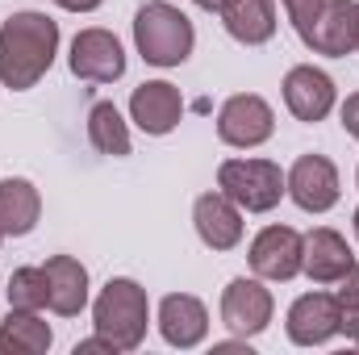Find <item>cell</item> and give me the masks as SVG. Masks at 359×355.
<instances>
[{
  "instance_id": "obj_7",
  "label": "cell",
  "mask_w": 359,
  "mask_h": 355,
  "mask_svg": "<svg viewBox=\"0 0 359 355\" xmlns=\"http://www.w3.org/2000/svg\"><path fill=\"white\" fill-rule=\"evenodd\" d=\"M72 76L88 84H113L126 76V51L109 29H80L72 42Z\"/></svg>"
},
{
  "instance_id": "obj_23",
  "label": "cell",
  "mask_w": 359,
  "mask_h": 355,
  "mask_svg": "<svg viewBox=\"0 0 359 355\" xmlns=\"http://www.w3.org/2000/svg\"><path fill=\"white\" fill-rule=\"evenodd\" d=\"M339 284H343L334 293V301H339V330L359 347V267H351Z\"/></svg>"
},
{
  "instance_id": "obj_26",
  "label": "cell",
  "mask_w": 359,
  "mask_h": 355,
  "mask_svg": "<svg viewBox=\"0 0 359 355\" xmlns=\"http://www.w3.org/2000/svg\"><path fill=\"white\" fill-rule=\"evenodd\" d=\"M92 351H109V355H117V347L104 339V335H96V339H84V343H76V355H92Z\"/></svg>"
},
{
  "instance_id": "obj_15",
  "label": "cell",
  "mask_w": 359,
  "mask_h": 355,
  "mask_svg": "<svg viewBox=\"0 0 359 355\" xmlns=\"http://www.w3.org/2000/svg\"><path fill=\"white\" fill-rule=\"evenodd\" d=\"M130 117L138 121L142 134H155L159 138V134H172L180 126L184 100H180V92L168 80H151V84L134 88V96H130Z\"/></svg>"
},
{
  "instance_id": "obj_1",
  "label": "cell",
  "mask_w": 359,
  "mask_h": 355,
  "mask_svg": "<svg viewBox=\"0 0 359 355\" xmlns=\"http://www.w3.org/2000/svg\"><path fill=\"white\" fill-rule=\"evenodd\" d=\"M55 51H59V25L46 13H29V8L13 13L0 25V80H4V88H34L50 72Z\"/></svg>"
},
{
  "instance_id": "obj_21",
  "label": "cell",
  "mask_w": 359,
  "mask_h": 355,
  "mask_svg": "<svg viewBox=\"0 0 359 355\" xmlns=\"http://www.w3.org/2000/svg\"><path fill=\"white\" fill-rule=\"evenodd\" d=\"M88 142L100 155H113V159L130 155V130H126L113 100H96L88 109Z\"/></svg>"
},
{
  "instance_id": "obj_22",
  "label": "cell",
  "mask_w": 359,
  "mask_h": 355,
  "mask_svg": "<svg viewBox=\"0 0 359 355\" xmlns=\"http://www.w3.org/2000/svg\"><path fill=\"white\" fill-rule=\"evenodd\" d=\"M8 305L13 309H46L50 305V288H46V267H17L8 276Z\"/></svg>"
},
{
  "instance_id": "obj_20",
  "label": "cell",
  "mask_w": 359,
  "mask_h": 355,
  "mask_svg": "<svg viewBox=\"0 0 359 355\" xmlns=\"http://www.w3.org/2000/svg\"><path fill=\"white\" fill-rule=\"evenodd\" d=\"M50 343H55L50 326L29 309H13L0 326V355H42Z\"/></svg>"
},
{
  "instance_id": "obj_5",
  "label": "cell",
  "mask_w": 359,
  "mask_h": 355,
  "mask_svg": "<svg viewBox=\"0 0 359 355\" xmlns=\"http://www.w3.org/2000/svg\"><path fill=\"white\" fill-rule=\"evenodd\" d=\"M301 42L318 55H351L359 42V0H322L313 21L305 25Z\"/></svg>"
},
{
  "instance_id": "obj_6",
  "label": "cell",
  "mask_w": 359,
  "mask_h": 355,
  "mask_svg": "<svg viewBox=\"0 0 359 355\" xmlns=\"http://www.w3.org/2000/svg\"><path fill=\"white\" fill-rule=\"evenodd\" d=\"M271 130H276V113H271L268 100L255 96V92H238V96H230V100L222 105V113H217V138H222L226 147H243V151H251V147L268 142Z\"/></svg>"
},
{
  "instance_id": "obj_3",
  "label": "cell",
  "mask_w": 359,
  "mask_h": 355,
  "mask_svg": "<svg viewBox=\"0 0 359 355\" xmlns=\"http://www.w3.org/2000/svg\"><path fill=\"white\" fill-rule=\"evenodd\" d=\"M134 42H138V55L155 67H180L188 55H192V21L180 13L176 4L168 0H147L134 17Z\"/></svg>"
},
{
  "instance_id": "obj_18",
  "label": "cell",
  "mask_w": 359,
  "mask_h": 355,
  "mask_svg": "<svg viewBox=\"0 0 359 355\" xmlns=\"http://www.w3.org/2000/svg\"><path fill=\"white\" fill-rule=\"evenodd\" d=\"M217 13H222L226 34L243 46H259L276 34V4L271 0H226Z\"/></svg>"
},
{
  "instance_id": "obj_2",
  "label": "cell",
  "mask_w": 359,
  "mask_h": 355,
  "mask_svg": "<svg viewBox=\"0 0 359 355\" xmlns=\"http://www.w3.org/2000/svg\"><path fill=\"white\" fill-rule=\"evenodd\" d=\"M147 318H151V305H147V288L130 276H113L96 305H92V322H96V335H104L117 351H134L142 347L147 339Z\"/></svg>"
},
{
  "instance_id": "obj_25",
  "label": "cell",
  "mask_w": 359,
  "mask_h": 355,
  "mask_svg": "<svg viewBox=\"0 0 359 355\" xmlns=\"http://www.w3.org/2000/svg\"><path fill=\"white\" fill-rule=\"evenodd\" d=\"M343 130L359 138V92H351V96H347V105H343Z\"/></svg>"
},
{
  "instance_id": "obj_33",
  "label": "cell",
  "mask_w": 359,
  "mask_h": 355,
  "mask_svg": "<svg viewBox=\"0 0 359 355\" xmlns=\"http://www.w3.org/2000/svg\"><path fill=\"white\" fill-rule=\"evenodd\" d=\"M355 180H359V172H355Z\"/></svg>"
},
{
  "instance_id": "obj_24",
  "label": "cell",
  "mask_w": 359,
  "mask_h": 355,
  "mask_svg": "<svg viewBox=\"0 0 359 355\" xmlns=\"http://www.w3.org/2000/svg\"><path fill=\"white\" fill-rule=\"evenodd\" d=\"M318 4H322V0H284V8H288V21H292V29H297V38H301V34H305V25L313 21Z\"/></svg>"
},
{
  "instance_id": "obj_30",
  "label": "cell",
  "mask_w": 359,
  "mask_h": 355,
  "mask_svg": "<svg viewBox=\"0 0 359 355\" xmlns=\"http://www.w3.org/2000/svg\"><path fill=\"white\" fill-rule=\"evenodd\" d=\"M351 226H355V239H359V209H355V222H351Z\"/></svg>"
},
{
  "instance_id": "obj_9",
  "label": "cell",
  "mask_w": 359,
  "mask_h": 355,
  "mask_svg": "<svg viewBox=\"0 0 359 355\" xmlns=\"http://www.w3.org/2000/svg\"><path fill=\"white\" fill-rule=\"evenodd\" d=\"M284 188L305 213H326L339 201V172L326 155H301L284 176Z\"/></svg>"
},
{
  "instance_id": "obj_10",
  "label": "cell",
  "mask_w": 359,
  "mask_h": 355,
  "mask_svg": "<svg viewBox=\"0 0 359 355\" xmlns=\"http://www.w3.org/2000/svg\"><path fill=\"white\" fill-rule=\"evenodd\" d=\"M301 251L305 239L292 226H268L251 243V272L264 280H292L301 272Z\"/></svg>"
},
{
  "instance_id": "obj_19",
  "label": "cell",
  "mask_w": 359,
  "mask_h": 355,
  "mask_svg": "<svg viewBox=\"0 0 359 355\" xmlns=\"http://www.w3.org/2000/svg\"><path fill=\"white\" fill-rule=\"evenodd\" d=\"M38 213H42V196L29 180L21 176H8L0 184V230L21 239L38 226Z\"/></svg>"
},
{
  "instance_id": "obj_31",
  "label": "cell",
  "mask_w": 359,
  "mask_h": 355,
  "mask_svg": "<svg viewBox=\"0 0 359 355\" xmlns=\"http://www.w3.org/2000/svg\"><path fill=\"white\" fill-rule=\"evenodd\" d=\"M0 239H4V230H0Z\"/></svg>"
},
{
  "instance_id": "obj_13",
  "label": "cell",
  "mask_w": 359,
  "mask_h": 355,
  "mask_svg": "<svg viewBox=\"0 0 359 355\" xmlns=\"http://www.w3.org/2000/svg\"><path fill=\"white\" fill-rule=\"evenodd\" d=\"M355 267V255L347 247V239L330 226H318L305 234V251H301V272L313 284H339L347 272Z\"/></svg>"
},
{
  "instance_id": "obj_32",
  "label": "cell",
  "mask_w": 359,
  "mask_h": 355,
  "mask_svg": "<svg viewBox=\"0 0 359 355\" xmlns=\"http://www.w3.org/2000/svg\"><path fill=\"white\" fill-rule=\"evenodd\" d=\"M355 51H359V42H355Z\"/></svg>"
},
{
  "instance_id": "obj_11",
  "label": "cell",
  "mask_w": 359,
  "mask_h": 355,
  "mask_svg": "<svg viewBox=\"0 0 359 355\" xmlns=\"http://www.w3.org/2000/svg\"><path fill=\"white\" fill-rule=\"evenodd\" d=\"M284 326L297 347H322L326 339L339 335V301L330 293H305L292 301Z\"/></svg>"
},
{
  "instance_id": "obj_12",
  "label": "cell",
  "mask_w": 359,
  "mask_h": 355,
  "mask_svg": "<svg viewBox=\"0 0 359 355\" xmlns=\"http://www.w3.org/2000/svg\"><path fill=\"white\" fill-rule=\"evenodd\" d=\"M284 105L297 121H322L334 109V80L322 67L301 63L284 76Z\"/></svg>"
},
{
  "instance_id": "obj_29",
  "label": "cell",
  "mask_w": 359,
  "mask_h": 355,
  "mask_svg": "<svg viewBox=\"0 0 359 355\" xmlns=\"http://www.w3.org/2000/svg\"><path fill=\"white\" fill-rule=\"evenodd\" d=\"M192 4H196V8H209V13H213V8H222L226 0H192Z\"/></svg>"
},
{
  "instance_id": "obj_16",
  "label": "cell",
  "mask_w": 359,
  "mask_h": 355,
  "mask_svg": "<svg viewBox=\"0 0 359 355\" xmlns=\"http://www.w3.org/2000/svg\"><path fill=\"white\" fill-rule=\"evenodd\" d=\"M159 335H163L172 347H180V351L196 347V343L209 335V314H205V305H201L196 297H188V293L163 297V301H159Z\"/></svg>"
},
{
  "instance_id": "obj_28",
  "label": "cell",
  "mask_w": 359,
  "mask_h": 355,
  "mask_svg": "<svg viewBox=\"0 0 359 355\" xmlns=\"http://www.w3.org/2000/svg\"><path fill=\"white\" fill-rule=\"evenodd\" d=\"M213 351L217 355H230V351H251L247 343H213Z\"/></svg>"
},
{
  "instance_id": "obj_14",
  "label": "cell",
  "mask_w": 359,
  "mask_h": 355,
  "mask_svg": "<svg viewBox=\"0 0 359 355\" xmlns=\"http://www.w3.org/2000/svg\"><path fill=\"white\" fill-rule=\"evenodd\" d=\"M192 222L205 247L213 251H230L243 243V209L226 196V192H205L192 205Z\"/></svg>"
},
{
  "instance_id": "obj_8",
  "label": "cell",
  "mask_w": 359,
  "mask_h": 355,
  "mask_svg": "<svg viewBox=\"0 0 359 355\" xmlns=\"http://www.w3.org/2000/svg\"><path fill=\"white\" fill-rule=\"evenodd\" d=\"M271 309H276V301H271V293L259 280L238 276V280H230L226 293H222V322H226L238 339H251V335L268 330Z\"/></svg>"
},
{
  "instance_id": "obj_4",
  "label": "cell",
  "mask_w": 359,
  "mask_h": 355,
  "mask_svg": "<svg viewBox=\"0 0 359 355\" xmlns=\"http://www.w3.org/2000/svg\"><path fill=\"white\" fill-rule=\"evenodd\" d=\"M217 188L247 213H268L288 192L284 172L271 159H226L217 168Z\"/></svg>"
},
{
  "instance_id": "obj_27",
  "label": "cell",
  "mask_w": 359,
  "mask_h": 355,
  "mask_svg": "<svg viewBox=\"0 0 359 355\" xmlns=\"http://www.w3.org/2000/svg\"><path fill=\"white\" fill-rule=\"evenodd\" d=\"M59 8H67V13H92V8H100L104 0H55Z\"/></svg>"
},
{
  "instance_id": "obj_17",
  "label": "cell",
  "mask_w": 359,
  "mask_h": 355,
  "mask_svg": "<svg viewBox=\"0 0 359 355\" xmlns=\"http://www.w3.org/2000/svg\"><path fill=\"white\" fill-rule=\"evenodd\" d=\"M46 288H50V309L59 318H76L88 305V267L72 255H50L46 260Z\"/></svg>"
}]
</instances>
